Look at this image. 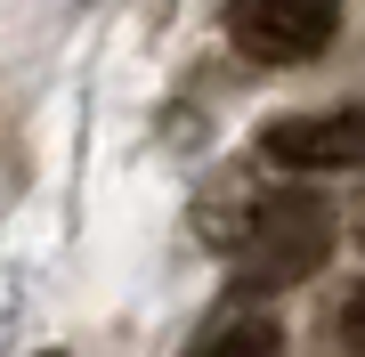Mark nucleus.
Instances as JSON below:
<instances>
[{"instance_id": "f257e3e1", "label": "nucleus", "mask_w": 365, "mask_h": 357, "mask_svg": "<svg viewBox=\"0 0 365 357\" xmlns=\"http://www.w3.org/2000/svg\"><path fill=\"white\" fill-rule=\"evenodd\" d=\"M333 252V219L317 195H300V187H284V195L252 203L244 236H235V292H284L300 276H317Z\"/></svg>"}, {"instance_id": "f03ea898", "label": "nucleus", "mask_w": 365, "mask_h": 357, "mask_svg": "<svg viewBox=\"0 0 365 357\" xmlns=\"http://www.w3.org/2000/svg\"><path fill=\"white\" fill-rule=\"evenodd\" d=\"M227 33H235V49L260 57V66H309V57L333 49L341 9L333 0H235Z\"/></svg>"}, {"instance_id": "7ed1b4c3", "label": "nucleus", "mask_w": 365, "mask_h": 357, "mask_svg": "<svg viewBox=\"0 0 365 357\" xmlns=\"http://www.w3.org/2000/svg\"><path fill=\"white\" fill-rule=\"evenodd\" d=\"M260 155L284 162V171H365V106L284 114L260 130Z\"/></svg>"}, {"instance_id": "20e7f679", "label": "nucleus", "mask_w": 365, "mask_h": 357, "mask_svg": "<svg viewBox=\"0 0 365 357\" xmlns=\"http://www.w3.org/2000/svg\"><path fill=\"white\" fill-rule=\"evenodd\" d=\"M211 357H284V333H276V317H235L211 341Z\"/></svg>"}, {"instance_id": "39448f33", "label": "nucleus", "mask_w": 365, "mask_h": 357, "mask_svg": "<svg viewBox=\"0 0 365 357\" xmlns=\"http://www.w3.org/2000/svg\"><path fill=\"white\" fill-rule=\"evenodd\" d=\"M341 349H349V357H365V284L349 292V309H341Z\"/></svg>"}]
</instances>
